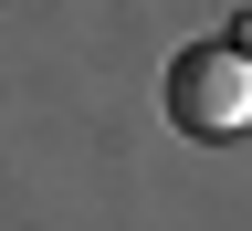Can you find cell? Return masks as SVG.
<instances>
[{"instance_id":"6da1fadb","label":"cell","mask_w":252,"mask_h":231,"mask_svg":"<svg viewBox=\"0 0 252 231\" xmlns=\"http://www.w3.org/2000/svg\"><path fill=\"white\" fill-rule=\"evenodd\" d=\"M168 116L189 137H242L252 126V53H231V42L168 53Z\"/></svg>"},{"instance_id":"7a4b0ae2","label":"cell","mask_w":252,"mask_h":231,"mask_svg":"<svg viewBox=\"0 0 252 231\" xmlns=\"http://www.w3.org/2000/svg\"><path fill=\"white\" fill-rule=\"evenodd\" d=\"M231 53H252V0H242V21H231Z\"/></svg>"}]
</instances>
